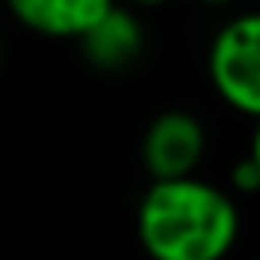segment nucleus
I'll list each match as a JSON object with an SVG mask.
<instances>
[{
    "label": "nucleus",
    "instance_id": "1",
    "mask_svg": "<svg viewBox=\"0 0 260 260\" xmlns=\"http://www.w3.org/2000/svg\"><path fill=\"white\" fill-rule=\"evenodd\" d=\"M135 231L152 260H224L241 234V214L234 198L211 181H152Z\"/></svg>",
    "mask_w": 260,
    "mask_h": 260
},
{
    "label": "nucleus",
    "instance_id": "5",
    "mask_svg": "<svg viewBox=\"0 0 260 260\" xmlns=\"http://www.w3.org/2000/svg\"><path fill=\"white\" fill-rule=\"evenodd\" d=\"M76 43H79L89 66H95L102 73H122L142 59V53H145V33H142V23L135 13L122 10L115 4Z\"/></svg>",
    "mask_w": 260,
    "mask_h": 260
},
{
    "label": "nucleus",
    "instance_id": "8",
    "mask_svg": "<svg viewBox=\"0 0 260 260\" xmlns=\"http://www.w3.org/2000/svg\"><path fill=\"white\" fill-rule=\"evenodd\" d=\"M128 4H139V7H161V4H168V0H128Z\"/></svg>",
    "mask_w": 260,
    "mask_h": 260
},
{
    "label": "nucleus",
    "instance_id": "10",
    "mask_svg": "<svg viewBox=\"0 0 260 260\" xmlns=\"http://www.w3.org/2000/svg\"><path fill=\"white\" fill-rule=\"evenodd\" d=\"M0 70H4V43H0Z\"/></svg>",
    "mask_w": 260,
    "mask_h": 260
},
{
    "label": "nucleus",
    "instance_id": "9",
    "mask_svg": "<svg viewBox=\"0 0 260 260\" xmlns=\"http://www.w3.org/2000/svg\"><path fill=\"white\" fill-rule=\"evenodd\" d=\"M201 4H208V7H224V4H234V0H201Z\"/></svg>",
    "mask_w": 260,
    "mask_h": 260
},
{
    "label": "nucleus",
    "instance_id": "7",
    "mask_svg": "<svg viewBox=\"0 0 260 260\" xmlns=\"http://www.w3.org/2000/svg\"><path fill=\"white\" fill-rule=\"evenodd\" d=\"M250 161L257 165V172H260V119H257V128H254V139H250V155H247Z\"/></svg>",
    "mask_w": 260,
    "mask_h": 260
},
{
    "label": "nucleus",
    "instance_id": "4",
    "mask_svg": "<svg viewBox=\"0 0 260 260\" xmlns=\"http://www.w3.org/2000/svg\"><path fill=\"white\" fill-rule=\"evenodd\" d=\"M112 7L115 0H7L17 23L50 40H79Z\"/></svg>",
    "mask_w": 260,
    "mask_h": 260
},
{
    "label": "nucleus",
    "instance_id": "2",
    "mask_svg": "<svg viewBox=\"0 0 260 260\" xmlns=\"http://www.w3.org/2000/svg\"><path fill=\"white\" fill-rule=\"evenodd\" d=\"M208 73L214 92L241 115L260 119V13L228 20L211 40Z\"/></svg>",
    "mask_w": 260,
    "mask_h": 260
},
{
    "label": "nucleus",
    "instance_id": "6",
    "mask_svg": "<svg viewBox=\"0 0 260 260\" xmlns=\"http://www.w3.org/2000/svg\"><path fill=\"white\" fill-rule=\"evenodd\" d=\"M231 184H234L237 191H244V194L260 191V172H257V165L250 158H241L234 165V172H231Z\"/></svg>",
    "mask_w": 260,
    "mask_h": 260
},
{
    "label": "nucleus",
    "instance_id": "3",
    "mask_svg": "<svg viewBox=\"0 0 260 260\" xmlns=\"http://www.w3.org/2000/svg\"><path fill=\"white\" fill-rule=\"evenodd\" d=\"M204 152H208V132H204L201 119L181 109L152 119L142 139V165L152 175V181L194 178Z\"/></svg>",
    "mask_w": 260,
    "mask_h": 260
}]
</instances>
